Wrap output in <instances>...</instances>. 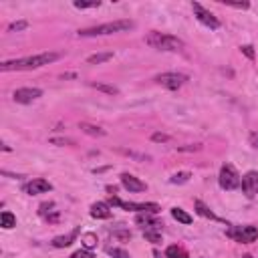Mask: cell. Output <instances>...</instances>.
Here are the masks:
<instances>
[{"mask_svg": "<svg viewBox=\"0 0 258 258\" xmlns=\"http://www.w3.org/2000/svg\"><path fill=\"white\" fill-rule=\"evenodd\" d=\"M250 145L258 149V133H252V135H250Z\"/></svg>", "mask_w": 258, "mask_h": 258, "instance_id": "d590c367", "label": "cell"}, {"mask_svg": "<svg viewBox=\"0 0 258 258\" xmlns=\"http://www.w3.org/2000/svg\"><path fill=\"white\" fill-rule=\"evenodd\" d=\"M91 216L97 220H107V218H111V206L107 202H95L91 206Z\"/></svg>", "mask_w": 258, "mask_h": 258, "instance_id": "5bb4252c", "label": "cell"}, {"mask_svg": "<svg viewBox=\"0 0 258 258\" xmlns=\"http://www.w3.org/2000/svg\"><path fill=\"white\" fill-rule=\"evenodd\" d=\"M185 81H187V75H181V73H161L155 77V83H159L169 91H177Z\"/></svg>", "mask_w": 258, "mask_h": 258, "instance_id": "52a82bcc", "label": "cell"}, {"mask_svg": "<svg viewBox=\"0 0 258 258\" xmlns=\"http://www.w3.org/2000/svg\"><path fill=\"white\" fill-rule=\"evenodd\" d=\"M109 58H113V52H97V54H91L87 58V62L89 64H99V62H105Z\"/></svg>", "mask_w": 258, "mask_h": 258, "instance_id": "44dd1931", "label": "cell"}, {"mask_svg": "<svg viewBox=\"0 0 258 258\" xmlns=\"http://www.w3.org/2000/svg\"><path fill=\"white\" fill-rule=\"evenodd\" d=\"M79 234H81V228H75V230H71L69 234L56 236V238H52V246H54V248H67V246H71V244L77 240Z\"/></svg>", "mask_w": 258, "mask_h": 258, "instance_id": "4fadbf2b", "label": "cell"}, {"mask_svg": "<svg viewBox=\"0 0 258 258\" xmlns=\"http://www.w3.org/2000/svg\"><path fill=\"white\" fill-rule=\"evenodd\" d=\"M69 258H95V254H93L91 250H85V248H83V250H77V252H73Z\"/></svg>", "mask_w": 258, "mask_h": 258, "instance_id": "83f0119b", "label": "cell"}, {"mask_svg": "<svg viewBox=\"0 0 258 258\" xmlns=\"http://www.w3.org/2000/svg\"><path fill=\"white\" fill-rule=\"evenodd\" d=\"M194 206H196V212H198L200 216L210 218V220H220V218H218V216H216V214H214V212H212V210H210L202 200H196V202H194Z\"/></svg>", "mask_w": 258, "mask_h": 258, "instance_id": "2e32d148", "label": "cell"}, {"mask_svg": "<svg viewBox=\"0 0 258 258\" xmlns=\"http://www.w3.org/2000/svg\"><path fill=\"white\" fill-rule=\"evenodd\" d=\"M0 226H2L4 230H10V228H14V226H16V218H14V214L4 210V212L0 214Z\"/></svg>", "mask_w": 258, "mask_h": 258, "instance_id": "ac0fdd59", "label": "cell"}, {"mask_svg": "<svg viewBox=\"0 0 258 258\" xmlns=\"http://www.w3.org/2000/svg\"><path fill=\"white\" fill-rule=\"evenodd\" d=\"M60 54L58 52H40V54H32V56H24V58H14V60H4L0 64V71H30V69H38L44 64H50L54 60H58Z\"/></svg>", "mask_w": 258, "mask_h": 258, "instance_id": "6da1fadb", "label": "cell"}, {"mask_svg": "<svg viewBox=\"0 0 258 258\" xmlns=\"http://www.w3.org/2000/svg\"><path fill=\"white\" fill-rule=\"evenodd\" d=\"M73 6L75 8H97V6H101V2L99 0H87V2H83V0H77V2H73Z\"/></svg>", "mask_w": 258, "mask_h": 258, "instance_id": "484cf974", "label": "cell"}, {"mask_svg": "<svg viewBox=\"0 0 258 258\" xmlns=\"http://www.w3.org/2000/svg\"><path fill=\"white\" fill-rule=\"evenodd\" d=\"M226 236L242 242V244H250L254 240H258V228L256 226H232L226 230Z\"/></svg>", "mask_w": 258, "mask_h": 258, "instance_id": "8992f818", "label": "cell"}, {"mask_svg": "<svg viewBox=\"0 0 258 258\" xmlns=\"http://www.w3.org/2000/svg\"><path fill=\"white\" fill-rule=\"evenodd\" d=\"M191 10H194V16H196L204 26H208V28H212V30L220 28V20H218L210 10H206L200 2H191Z\"/></svg>", "mask_w": 258, "mask_h": 258, "instance_id": "ba28073f", "label": "cell"}, {"mask_svg": "<svg viewBox=\"0 0 258 258\" xmlns=\"http://www.w3.org/2000/svg\"><path fill=\"white\" fill-rule=\"evenodd\" d=\"M46 220H48V222H56V220H58V214L54 212L52 216H46Z\"/></svg>", "mask_w": 258, "mask_h": 258, "instance_id": "8d00e7d4", "label": "cell"}, {"mask_svg": "<svg viewBox=\"0 0 258 258\" xmlns=\"http://www.w3.org/2000/svg\"><path fill=\"white\" fill-rule=\"evenodd\" d=\"M81 242H83L85 250H91V248H95V246H97V234H93V232H87V234L81 238Z\"/></svg>", "mask_w": 258, "mask_h": 258, "instance_id": "603a6c76", "label": "cell"}, {"mask_svg": "<svg viewBox=\"0 0 258 258\" xmlns=\"http://www.w3.org/2000/svg\"><path fill=\"white\" fill-rule=\"evenodd\" d=\"M91 87H93V89H97V91H103V93H107V95H117V93H119V89H117V87H113V85H103V83H91Z\"/></svg>", "mask_w": 258, "mask_h": 258, "instance_id": "cb8c5ba5", "label": "cell"}, {"mask_svg": "<svg viewBox=\"0 0 258 258\" xmlns=\"http://www.w3.org/2000/svg\"><path fill=\"white\" fill-rule=\"evenodd\" d=\"M81 129L89 135H95V137H103L105 135V129L97 127V125H91V123H81Z\"/></svg>", "mask_w": 258, "mask_h": 258, "instance_id": "7402d4cb", "label": "cell"}, {"mask_svg": "<svg viewBox=\"0 0 258 258\" xmlns=\"http://www.w3.org/2000/svg\"><path fill=\"white\" fill-rule=\"evenodd\" d=\"M165 258H189V254L181 248V246H167V250H165Z\"/></svg>", "mask_w": 258, "mask_h": 258, "instance_id": "d6986e66", "label": "cell"}, {"mask_svg": "<svg viewBox=\"0 0 258 258\" xmlns=\"http://www.w3.org/2000/svg\"><path fill=\"white\" fill-rule=\"evenodd\" d=\"M133 28L131 20H113V22H105V24H97L91 28H83L79 30V36H101V34H113V32H123Z\"/></svg>", "mask_w": 258, "mask_h": 258, "instance_id": "3957f363", "label": "cell"}, {"mask_svg": "<svg viewBox=\"0 0 258 258\" xmlns=\"http://www.w3.org/2000/svg\"><path fill=\"white\" fill-rule=\"evenodd\" d=\"M153 258H165V254L161 256V252H159V250H153Z\"/></svg>", "mask_w": 258, "mask_h": 258, "instance_id": "74e56055", "label": "cell"}, {"mask_svg": "<svg viewBox=\"0 0 258 258\" xmlns=\"http://www.w3.org/2000/svg\"><path fill=\"white\" fill-rule=\"evenodd\" d=\"M115 238H121V240H129L131 234L129 232H115Z\"/></svg>", "mask_w": 258, "mask_h": 258, "instance_id": "e575fe53", "label": "cell"}, {"mask_svg": "<svg viewBox=\"0 0 258 258\" xmlns=\"http://www.w3.org/2000/svg\"><path fill=\"white\" fill-rule=\"evenodd\" d=\"M143 238L149 240L151 244H159L161 242V232L157 228H147V230H143Z\"/></svg>", "mask_w": 258, "mask_h": 258, "instance_id": "ffe728a7", "label": "cell"}, {"mask_svg": "<svg viewBox=\"0 0 258 258\" xmlns=\"http://www.w3.org/2000/svg\"><path fill=\"white\" fill-rule=\"evenodd\" d=\"M52 206H54L52 202H44V204H40L38 214H40V216H46V212H50V208H52Z\"/></svg>", "mask_w": 258, "mask_h": 258, "instance_id": "1f68e13d", "label": "cell"}, {"mask_svg": "<svg viewBox=\"0 0 258 258\" xmlns=\"http://www.w3.org/2000/svg\"><path fill=\"white\" fill-rule=\"evenodd\" d=\"M12 97H14L16 103L28 105V103L36 101L38 97H42V89H36V87H22V89H16Z\"/></svg>", "mask_w": 258, "mask_h": 258, "instance_id": "9c48e42d", "label": "cell"}, {"mask_svg": "<svg viewBox=\"0 0 258 258\" xmlns=\"http://www.w3.org/2000/svg\"><path fill=\"white\" fill-rule=\"evenodd\" d=\"M50 143H56V145H73L75 141H73V139H62V137H54V139H50Z\"/></svg>", "mask_w": 258, "mask_h": 258, "instance_id": "d6a6232c", "label": "cell"}, {"mask_svg": "<svg viewBox=\"0 0 258 258\" xmlns=\"http://www.w3.org/2000/svg\"><path fill=\"white\" fill-rule=\"evenodd\" d=\"M107 254L109 256H113V258H129V254H127V250H123V248H107Z\"/></svg>", "mask_w": 258, "mask_h": 258, "instance_id": "4316f807", "label": "cell"}, {"mask_svg": "<svg viewBox=\"0 0 258 258\" xmlns=\"http://www.w3.org/2000/svg\"><path fill=\"white\" fill-rule=\"evenodd\" d=\"M24 28H28V22H26V20H18V22H12V24L8 26V32H14V30H24Z\"/></svg>", "mask_w": 258, "mask_h": 258, "instance_id": "f1b7e54d", "label": "cell"}, {"mask_svg": "<svg viewBox=\"0 0 258 258\" xmlns=\"http://www.w3.org/2000/svg\"><path fill=\"white\" fill-rule=\"evenodd\" d=\"M145 42L157 50H169V52H177V50H183L185 42L173 34H163V32H149Z\"/></svg>", "mask_w": 258, "mask_h": 258, "instance_id": "7a4b0ae2", "label": "cell"}, {"mask_svg": "<svg viewBox=\"0 0 258 258\" xmlns=\"http://www.w3.org/2000/svg\"><path fill=\"white\" fill-rule=\"evenodd\" d=\"M171 137L169 135H165V133H153L151 135V141H157V143H165V141H169Z\"/></svg>", "mask_w": 258, "mask_h": 258, "instance_id": "4dcf8cb0", "label": "cell"}, {"mask_svg": "<svg viewBox=\"0 0 258 258\" xmlns=\"http://www.w3.org/2000/svg\"><path fill=\"white\" fill-rule=\"evenodd\" d=\"M107 204L123 208L127 212H141V214H159V210H161L159 204H155V202H123L117 196H111V200Z\"/></svg>", "mask_w": 258, "mask_h": 258, "instance_id": "277c9868", "label": "cell"}, {"mask_svg": "<svg viewBox=\"0 0 258 258\" xmlns=\"http://www.w3.org/2000/svg\"><path fill=\"white\" fill-rule=\"evenodd\" d=\"M171 218L173 220H177L179 224H191V216L185 212V210H181V208H171Z\"/></svg>", "mask_w": 258, "mask_h": 258, "instance_id": "e0dca14e", "label": "cell"}, {"mask_svg": "<svg viewBox=\"0 0 258 258\" xmlns=\"http://www.w3.org/2000/svg\"><path fill=\"white\" fill-rule=\"evenodd\" d=\"M135 224L141 226L143 230H147V228H157V230H159V228L163 226V224H161L157 218H153L151 214H139V216L135 218Z\"/></svg>", "mask_w": 258, "mask_h": 258, "instance_id": "9a60e30c", "label": "cell"}, {"mask_svg": "<svg viewBox=\"0 0 258 258\" xmlns=\"http://www.w3.org/2000/svg\"><path fill=\"white\" fill-rule=\"evenodd\" d=\"M189 177H191L189 171H179V173H173V175L169 177V181H171V183H185V181H189Z\"/></svg>", "mask_w": 258, "mask_h": 258, "instance_id": "d4e9b609", "label": "cell"}, {"mask_svg": "<svg viewBox=\"0 0 258 258\" xmlns=\"http://www.w3.org/2000/svg\"><path fill=\"white\" fill-rule=\"evenodd\" d=\"M50 189H52L50 181H46V179H42V177H34V179H30V181H26V183L22 185V191L28 194V196L46 194V191H50Z\"/></svg>", "mask_w": 258, "mask_h": 258, "instance_id": "30bf717a", "label": "cell"}, {"mask_svg": "<svg viewBox=\"0 0 258 258\" xmlns=\"http://www.w3.org/2000/svg\"><path fill=\"white\" fill-rule=\"evenodd\" d=\"M222 4H226V6H232V8H248L250 6V2H228V0H220Z\"/></svg>", "mask_w": 258, "mask_h": 258, "instance_id": "f546056e", "label": "cell"}, {"mask_svg": "<svg viewBox=\"0 0 258 258\" xmlns=\"http://www.w3.org/2000/svg\"><path fill=\"white\" fill-rule=\"evenodd\" d=\"M218 181H220V187L222 189H238L242 185V177L240 173L236 171V167L232 163H224L220 167V175H218Z\"/></svg>", "mask_w": 258, "mask_h": 258, "instance_id": "5b68a950", "label": "cell"}, {"mask_svg": "<svg viewBox=\"0 0 258 258\" xmlns=\"http://www.w3.org/2000/svg\"><path fill=\"white\" fill-rule=\"evenodd\" d=\"M242 191L246 194V198H254L258 194V171H248L242 175Z\"/></svg>", "mask_w": 258, "mask_h": 258, "instance_id": "8fae6325", "label": "cell"}, {"mask_svg": "<svg viewBox=\"0 0 258 258\" xmlns=\"http://www.w3.org/2000/svg\"><path fill=\"white\" fill-rule=\"evenodd\" d=\"M121 185L127 191H131V194H137V191H145L147 189V183L141 181L139 177L131 175V173H121Z\"/></svg>", "mask_w": 258, "mask_h": 258, "instance_id": "7c38bea8", "label": "cell"}, {"mask_svg": "<svg viewBox=\"0 0 258 258\" xmlns=\"http://www.w3.org/2000/svg\"><path fill=\"white\" fill-rule=\"evenodd\" d=\"M240 50H242V52H244L248 58H254V48H252L250 44H244V46H240Z\"/></svg>", "mask_w": 258, "mask_h": 258, "instance_id": "836d02e7", "label": "cell"}]
</instances>
